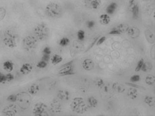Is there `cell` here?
Instances as JSON below:
<instances>
[{"label":"cell","mask_w":155,"mask_h":116,"mask_svg":"<svg viewBox=\"0 0 155 116\" xmlns=\"http://www.w3.org/2000/svg\"><path fill=\"white\" fill-rule=\"evenodd\" d=\"M106 40V37L105 36H102L101 37H99L98 41L96 42V45L97 46L101 45L103 44L104 42H105V41Z\"/></svg>","instance_id":"43"},{"label":"cell","mask_w":155,"mask_h":116,"mask_svg":"<svg viewBox=\"0 0 155 116\" xmlns=\"http://www.w3.org/2000/svg\"><path fill=\"white\" fill-rule=\"evenodd\" d=\"M109 35H121L120 32L119 31V30L117 28V27H115L112 28L109 33Z\"/></svg>","instance_id":"36"},{"label":"cell","mask_w":155,"mask_h":116,"mask_svg":"<svg viewBox=\"0 0 155 116\" xmlns=\"http://www.w3.org/2000/svg\"><path fill=\"white\" fill-rule=\"evenodd\" d=\"M52 53V50L49 46H46L42 50V55H50Z\"/></svg>","instance_id":"41"},{"label":"cell","mask_w":155,"mask_h":116,"mask_svg":"<svg viewBox=\"0 0 155 116\" xmlns=\"http://www.w3.org/2000/svg\"><path fill=\"white\" fill-rule=\"evenodd\" d=\"M85 6L91 9H97L101 4V0H84Z\"/></svg>","instance_id":"11"},{"label":"cell","mask_w":155,"mask_h":116,"mask_svg":"<svg viewBox=\"0 0 155 116\" xmlns=\"http://www.w3.org/2000/svg\"><path fill=\"white\" fill-rule=\"evenodd\" d=\"M48 106L42 102H38L35 103L33 109V113L35 116H47Z\"/></svg>","instance_id":"6"},{"label":"cell","mask_w":155,"mask_h":116,"mask_svg":"<svg viewBox=\"0 0 155 116\" xmlns=\"http://www.w3.org/2000/svg\"><path fill=\"white\" fill-rule=\"evenodd\" d=\"M127 96L132 100H135L138 96L137 89L130 87L127 91Z\"/></svg>","instance_id":"21"},{"label":"cell","mask_w":155,"mask_h":116,"mask_svg":"<svg viewBox=\"0 0 155 116\" xmlns=\"http://www.w3.org/2000/svg\"><path fill=\"white\" fill-rule=\"evenodd\" d=\"M48 62L44 61V60H40L38 62V63L37 64V67H38L39 69H45L46 67H47Z\"/></svg>","instance_id":"32"},{"label":"cell","mask_w":155,"mask_h":116,"mask_svg":"<svg viewBox=\"0 0 155 116\" xmlns=\"http://www.w3.org/2000/svg\"><path fill=\"white\" fill-rule=\"evenodd\" d=\"M3 69L8 72H11L14 69V64L11 60H7L3 64Z\"/></svg>","instance_id":"17"},{"label":"cell","mask_w":155,"mask_h":116,"mask_svg":"<svg viewBox=\"0 0 155 116\" xmlns=\"http://www.w3.org/2000/svg\"><path fill=\"white\" fill-rule=\"evenodd\" d=\"M98 100L95 97H90L87 99V106L90 108H96L98 106Z\"/></svg>","instance_id":"22"},{"label":"cell","mask_w":155,"mask_h":116,"mask_svg":"<svg viewBox=\"0 0 155 116\" xmlns=\"http://www.w3.org/2000/svg\"><path fill=\"white\" fill-rule=\"evenodd\" d=\"M76 74L74 65L61 68L58 73V75L61 77L73 75Z\"/></svg>","instance_id":"8"},{"label":"cell","mask_w":155,"mask_h":116,"mask_svg":"<svg viewBox=\"0 0 155 116\" xmlns=\"http://www.w3.org/2000/svg\"><path fill=\"white\" fill-rule=\"evenodd\" d=\"M70 40L68 38L64 37L61 38L60 40L59 41V44L60 46L64 47L68 46L69 44H70Z\"/></svg>","instance_id":"30"},{"label":"cell","mask_w":155,"mask_h":116,"mask_svg":"<svg viewBox=\"0 0 155 116\" xmlns=\"http://www.w3.org/2000/svg\"><path fill=\"white\" fill-rule=\"evenodd\" d=\"M34 31L37 39L40 41H46L50 35V29L46 23H39L36 26Z\"/></svg>","instance_id":"1"},{"label":"cell","mask_w":155,"mask_h":116,"mask_svg":"<svg viewBox=\"0 0 155 116\" xmlns=\"http://www.w3.org/2000/svg\"><path fill=\"white\" fill-rule=\"evenodd\" d=\"M71 108L74 112L77 113H83L87 110V106L83 98L76 97L74 98L71 103Z\"/></svg>","instance_id":"5"},{"label":"cell","mask_w":155,"mask_h":116,"mask_svg":"<svg viewBox=\"0 0 155 116\" xmlns=\"http://www.w3.org/2000/svg\"><path fill=\"white\" fill-rule=\"evenodd\" d=\"M40 90L39 85L37 83H33L28 88V92L30 95H36Z\"/></svg>","instance_id":"20"},{"label":"cell","mask_w":155,"mask_h":116,"mask_svg":"<svg viewBox=\"0 0 155 116\" xmlns=\"http://www.w3.org/2000/svg\"><path fill=\"white\" fill-rule=\"evenodd\" d=\"M50 60L52 64L56 65L59 64L63 61V58L60 55L55 54L51 58Z\"/></svg>","instance_id":"25"},{"label":"cell","mask_w":155,"mask_h":116,"mask_svg":"<svg viewBox=\"0 0 155 116\" xmlns=\"http://www.w3.org/2000/svg\"><path fill=\"white\" fill-rule=\"evenodd\" d=\"M3 115L6 116H14L17 113V109L16 105H10L6 106L2 111Z\"/></svg>","instance_id":"10"},{"label":"cell","mask_w":155,"mask_h":116,"mask_svg":"<svg viewBox=\"0 0 155 116\" xmlns=\"http://www.w3.org/2000/svg\"><path fill=\"white\" fill-rule=\"evenodd\" d=\"M125 85L128 86L130 87H133V88H136V89H143L144 90H145V88H144L143 86H141V85H137V84H136L135 83H126Z\"/></svg>","instance_id":"38"},{"label":"cell","mask_w":155,"mask_h":116,"mask_svg":"<svg viewBox=\"0 0 155 116\" xmlns=\"http://www.w3.org/2000/svg\"><path fill=\"white\" fill-rule=\"evenodd\" d=\"M6 11L3 7H0V21L3 20L6 17Z\"/></svg>","instance_id":"40"},{"label":"cell","mask_w":155,"mask_h":116,"mask_svg":"<svg viewBox=\"0 0 155 116\" xmlns=\"http://www.w3.org/2000/svg\"><path fill=\"white\" fill-rule=\"evenodd\" d=\"M145 82L148 85L153 86L155 85V77L152 75H148L145 77Z\"/></svg>","instance_id":"27"},{"label":"cell","mask_w":155,"mask_h":116,"mask_svg":"<svg viewBox=\"0 0 155 116\" xmlns=\"http://www.w3.org/2000/svg\"><path fill=\"white\" fill-rule=\"evenodd\" d=\"M7 101L11 103H16L17 102V95L15 94H11L7 97Z\"/></svg>","instance_id":"37"},{"label":"cell","mask_w":155,"mask_h":116,"mask_svg":"<svg viewBox=\"0 0 155 116\" xmlns=\"http://www.w3.org/2000/svg\"><path fill=\"white\" fill-rule=\"evenodd\" d=\"M112 89L115 92L120 93V94L123 93L126 90L123 84H122L121 83H118V82L113 83L112 85Z\"/></svg>","instance_id":"18"},{"label":"cell","mask_w":155,"mask_h":116,"mask_svg":"<svg viewBox=\"0 0 155 116\" xmlns=\"http://www.w3.org/2000/svg\"><path fill=\"white\" fill-rule=\"evenodd\" d=\"M37 39L36 37L29 35L25 37L23 40V45L24 49L25 50L30 51L34 49L37 43Z\"/></svg>","instance_id":"7"},{"label":"cell","mask_w":155,"mask_h":116,"mask_svg":"<svg viewBox=\"0 0 155 116\" xmlns=\"http://www.w3.org/2000/svg\"><path fill=\"white\" fill-rule=\"evenodd\" d=\"M116 27L118 29L119 31L120 32L121 34H122L127 32V31L128 30L130 27L128 24L122 23V24H120L119 25L117 26Z\"/></svg>","instance_id":"28"},{"label":"cell","mask_w":155,"mask_h":116,"mask_svg":"<svg viewBox=\"0 0 155 116\" xmlns=\"http://www.w3.org/2000/svg\"><path fill=\"white\" fill-rule=\"evenodd\" d=\"M95 84L98 88H101L105 84V83L102 78H98L95 81Z\"/></svg>","instance_id":"33"},{"label":"cell","mask_w":155,"mask_h":116,"mask_svg":"<svg viewBox=\"0 0 155 116\" xmlns=\"http://www.w3.org/2000/svg\"><path fill=\"white\" fill-rule=\"evenodd\" d=\"M85 31L82 29H80L77 32V39L80 42L84 41L85 39Z\"/></svg>","instance_id":"31"},{"label":"cell","mask_w":155,"mask_h":116,"mask_svg":"<svg viewBox=\"0 0 155 116\" xmlns=\"http://www.w3.org/2000/svg\"><path fill=\"white\" fill-rule=\"evenodd\" d=\"M141 80V77L139 75H134L132 76L130 78V81L131 83H136L139 81Z\"/></svg>","instance_id":"35"},{"label":"cell","mask_w":155,"mask_h":116,"mask_svg":"<svg viewBox=\"0 0 155 116\" xmlns=\"http://www.w3.org/2000/svg\"><path fill=\"white\" fill-rule=\"evenodd\" d=\"M131 12L132 14V17L134 19L138 18L140 15V7L137 3H134L131 6Z\"/></svg>","instance_id":"16"},{"label":"cell","mask_w":155,"mask_h":116,"mask_svg":"<svg viewBox=\"0 0 155 116\" xmlns=\"http://www.w3.org/2000/svg\"><path fill=\"white\" fill-rule=\"evenodd\" d=\"M99 22L104 25H107L110 23V17L107 14H103L99 17Z\"/></svg>","instance_id":"23"},{"label":"cell","mask_w":155,"mask_h":116,"mask_svg":"<svg viewBox=\"0 0 155 116\" xmlns=\"http://www.w3.org/2000/svg\"><path fill=\"white\" fill-rule=\"evenodd\" d=\"M3 42L7 47L13 48L17 44V36L14 32L9 29L6 30L3 33Z\"/></svg>","instance_id":"4"},{"label":"cell","mask_w":155,"mask_h":116,"mask_svg":"<svg viewBox=\"0 0 155 116\" xmlns=\"http://www.w3.org/2000/svg\"><path fill=\"white\" fill-rule=\"evenodd\" d=\"M136 1V0H129V4L130 7H131L134 3V1Z\"/></svg>","instance_id":"49"},{"label":"cell","mask_w":155,"mask_h":116,"mask_svg":"<svg viewBox=\"0 0 155 116\" xmlns=\"http://www.w3.org/2000/svg\"><path fill=\"white\" fill-rule=\"evenodd\" d=\"M50 58H51V57L50 55H42V57H41V60H44L47 62H49L50 60Z\"/></svg>","instance_id":"46"},{"label":"cell","mask_w":155,"mask_h":116,"mask_svg":"<svg viewBox=\"0 0 155 116\" xmlns=\"http://www.w3.org/2000/svg\"><path fill=\"white\" fill-rule=\"evenodd\" d=\"M99 37H100V36L96 37H95V38L94 39L92 42H91V44H90V46H88V48L86 50L85 52H87L88 50H90V49H91V48L93 47L94 45L95 44H96V42H97L98 40L99 39Z\"/></svg>","instance_id":"42"},{"label":"cell","mask_w":155,"mask_h":116,"mask_svg":"<svg viewBox=\"0 0 155 116\" xmlns=\"http://www.w3.org/2000/svg\"><path fill=\"white\" fill-rule=\"evenodd\" d=\"M33 67L31 64L29 63H24L20 68V72L24 75L30 74L32 72Z\"/></svg>","instance_id":"12"},{"label":"cell","mask_w":155,"mask_h":116,"mask_svg":"<svg viewBox=\"0 0 155 116\" xmlns=\"http://www.w3.org/2000/svg\"><path fill=\"white\" fill-rule=\"evenodd\" d=\"M144 62H145V61H144V59L141 58V59H140L139 60L138 62H137L136 66L135 69H134L135 72H139L141 70V68L142 67Z\"/></svg>","instance_id":"34"},{"label":"cell","mask_w":155,"mask_h":116,"mask_svg":"<svg viewBox=\"0 0 155 116\" xmlns=\"http://www.w3.org/2000/svg\"><path fill=\"white\" fill-rule=\"evenodd\" d=\"M101 89H102L103 90V91L105 92H109V90H110L109 85L105 84L101 88Z\"/></svg>","instance_id":"48"},{"label":"cell","mask_w":155,"mask_h":116,"mask_svg":"<svg viewBox=\"0 0 155 116\" xmlns=\"http://www.w3.org/2000/svg\"><path fill=\"white\" fill-rule=\"evenodd\" d=\"M45 12L48 17L50 18H60L63 15V8L57 3L50 2L46 6Z\"/></svg>","instance_id":"2"},{"label":"cell","mask_w":155,"mask_h":116,"mask_svg":"<svg viewBox=\"0 0 155 116\" xmlns=\"http://www.w3.org/2000/svg\"><path fill=\"white\" fill-rule=\"evenodd\" d=\"M118 5L117 3H115V2H112L110 3V4L107 6L106 8V12L107 14L112 15L114 14L115 12H116V10L117 8Z\"/></svg>","instance_id":"19"},{"label":"cell","mask_w":155,"mask_h":116,"mask_svg":"<svg viewBox=\"0 0 155 116\" xmlns=\"http://www.w3.org/2000/svg\"><path fill=\"white\" fill-rule=\"evenodd\" d=\"M73 64H74V60H71V61H70L68 62L67 63H65L64 64H63V65L61 67L60 69L61 68H62V67H66V66H70V65H73Z\"/></svg>","instance_id":"47"},{"label":"cell","mask_w":155,"mask_h":116,"mask_svg":"<svg viewBox=\"0 0 155 116\" xmlns=\"http://www.w3.org/2000/svg\"><path fill=\"white\" fill-rule=\"evenodd\" d=\"M144 102L146 105L149 107H153L155 106V99L154 97L150 95H147L145 97Z\"/></svg>","instance_id":"24"},{"label":"cell","mask_w":155,"mask_h":116,"mask_svg":"<svg viewBox=\"0 0 155 116\" xmlns=\"http://www.w3.org/2000/svg\"><path fill=\"white\" fill-rule=\"evenodd\" d=\"M145 38L147 39V41L150 44H153L154 42V34L149 30L145 31Z\"/></svg>","instance_id":"29"},{"label":"cell","mask_w":155,"mask_h":116,"mask_svg":"<svg viewBox=\"0 0 155 116\" xmlns=\"http://www.w3.org/2000/svg\"><path fill=\"white\" fill-rule=\"evenodd\" d=\"M153 69V65L149 62H144L141 70L144 72H150Z\"/></svg>","instance_id":"26"},{"label":"cell","mask_w":155,"mask_h":116,"mask_svg":"<svg viewBox=\"0 0 155 116\" xmlns=\"http://www.w3.org/2000/svg\"><path fill=\"white\" fill-rule=\"evenodd\" d=\"M126 33L130 38L132 39H136L139 37L140 34V31L137 27H129Z\"/></svg>","instance_id":"13"},{"label":"cell","mask_w":155,"mask_h":116,"mask_svg":"<svg viewBox=\"0 0 155 116\" xmlns=\"http://www.w3.org/2000/svg\"><path fill=\"white\" fill-rule=\"evenodd\" d=\"M82 67L85 70L91 71L94 68L95 64L91 59L86 58L83 62Z\"/></svg>","instance_id":"15"},{"label":"cell","mask_w":155,"mask_h":116,"mask_svg":"<svg viewBox=\"0 0 155 116\" xmlns=\"http://www.w3.org/2000/svg\"><path fill=\"white\" fill-rule=\"evenodd\" d=\"M17 103L21 109L25 110L29 108L31 103V95L28 92H20L17 94Z\"/></svg>","instance_id":"3"},{"label":"cell","mask_w":155,"mask_h":116,"mask_svg":"<svg viewBox=\"0 0 155 116\" xmlns=\"http://www.w3.org/2000/svg\"><path fill=\"white\" fill-rule=\"evenodd\" d=\"M57 97L61 101H68L70 99V92L66 90H60L58 92Z\"/></svg>","instance_id":"14"},{"label":"cell","mask_w":155,"mask_h":116,"mask_svg":"<svg viewBox=\"0 0 155 116\" xmlns=\"http://www.w3.org/2000/svg\"><path fill=\"white\" fill-rule=\"evenodd\" d=\"M85 25L88 29H92L95 27V22L93 20H89L86 22Z\"/></svg>","instance_id":"39"},{"label":"cell","mask_w":155,"mask_h":116,"mask_svg":"<svg viewBox=\"0 0 155 116\" xmlns=\"http://www.w3.org/2000/svg\"><path fill=\"white\" fill-rule=\"evenodd\" d=\"M50 110L53 113H59L62 111V106L57 100L54 99L50 102Z\"/></svg>","instance_id":"9"},{"label":"cell","mask_w":155,"mask_h":116,"mask_svg":"<svg viewBox=\"0 0 155 116\" xmlns=\"http://www.w3.org/2000/svg\"><path fill=\"white\" fill-rule=\"evenodd\" d=\"M7 81L6 75H4L3 73L0 72V83H5Z\"/></svg>","instance_id":"45"},{"label":"cell","mask_w":155,"mask_h":116,"mask_svg":"<svg viewBox=\"0 0 155 116\" xmlns=\"http://www.w3.org/2000/svg\"><path fill=\"white\" fill-rule=\"evenodd\" d=\"M6 78L7 82H11V81H13L14 78V75L11 73V72H8V74L6 75Z\"/></svg>","instance_id":"44"}]
</instances>
